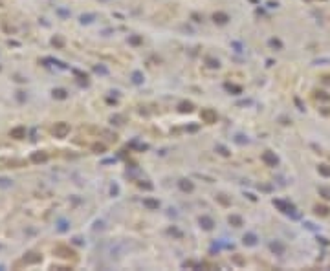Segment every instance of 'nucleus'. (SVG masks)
<instances>
[{
    "label": "nucleus",
    "mask_w": 330,
    "mask_h": 271,
    "mask_svg": "<svg viewBox=\"0 0 330 271\" xmlns=\"http://www.w3.org/2000/svg\"><path fill=\"white\" fill-rule=\"evenodd\" d=\"M53 95H55V97H59V99H62V97H66V92H64V90H55Z\"/></svg>",
    "instance_id": "nucleus-6"
},
{
    "label": "nucleus",
    "mask_w": 330,
    "mask_h": 271,
    "mask_svg": "<svg viewBox=\"0 0 330 271\" xmlns=\"http://www.w3.org/2000/svg\"><path fill=\"white\" fill-rule=\"evenodd\" d=\"M53 134H55V136H59V138H64V136L68 134V125H66V123H59V125H55V126H53Z\"/></svg>",
    "instance_id": "nucleus-1"
},
{
    "label": "nucleus",
    "mask_w": 330,
    "mask_h": 271,
    "mask_svg": "<svg viewBox=\"0 0 330 271\" xmlns=\"http://www.w3.org/2000/svg\"><path fill=\"white\" fill-rule=\"evenodd\" d=\"M24 134H26V132H24V128H22V126H18V128H13V130H11V138H17V139H20V138H24Z\"/></svg>",
    "instance_id": "nucleus-4"
},
{
    "label": "nucleus",
    "mask_w": 330,
    "mask_h": 271,
    "mask_svg": "<svg viewBox=\"0 0 330 271\" xmlns=\"http://www.w3.org/2000/svg\"><path fill=\"white\" fill-rule=\"evenodd\" d=\"M57 253H61V257H64V258L74 257V251L68 249V247H64V245H59V247H57Z\"/></svg>",
    "instance_id": "nucleus-2"
},
{
    "label": "nucleus",
    "mask_w": 330,
    "mask_h": 271,
    "mask_svg": "<svg viewBox=\"0 0 330 271\" xmlns=\"http://www.w3.org/2000/svg\"><path fill=\"white\" fill-rule=\"evenodd\" d=\"M202 117H204L207 123H213V121H215V112H213V110H204V112H202Z\"/></svg>",
    "instance_id": "nucleus-3"
},
{
    "label": "nucleus",
    "mask_w": 330,
    "mask_h": 271,
    "mask_svg": "<svg viewBox=\"0 0 330 271\" xmlns=\"http://www.w3.org/2000/svg\"><path fill=\"white\" fill-rule=\"evenodd\" d=\"M31 160H33V161H44V160H46V154H33Z\"/></svg>",
    "instance_id": "nucleus-5"
}]
</instances>
